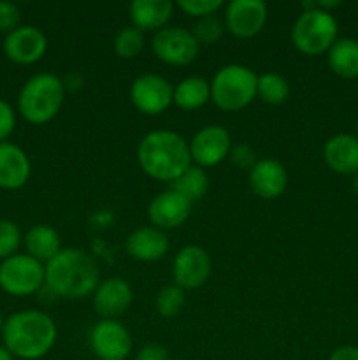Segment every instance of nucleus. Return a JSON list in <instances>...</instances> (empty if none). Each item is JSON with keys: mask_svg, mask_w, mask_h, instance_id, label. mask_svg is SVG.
<instances>
[{"mask_svg": "<svg viewBox=\"0 0 358 360\" xmlns=\"http://www.w3.org/2000/svg\"><path fill=\"white\" fill-rule=\"evenodd\" d=\"M58 338L56 323L48 313L39 309H25L4 320V347L13 357L39 360L53 350Z\"/></svg>", "mask_w": 358, "mask_h": 360, "instance_id": "nucleus-1", "label": "nucleus"}, {"mask_svg": "<svg viewBox=\"0 0 358 360\" xmlns=\"http://www.w3.org/2000/svg\"><path fill=\"white\" fill-rule=\"evenodd\" d=\"M137 162L151 179L172 183L192 165L188 141L174 130H153L140 139Z\"/></svg>", "mask_w": 358, "mask_h": 360, "instance_id": "nucleus-2", "label": "nucleus"}, {"mask_svg": "<svg viewBox=\"0 0 358 360\" xmlns=\"http://www.w3.org/2000/svg\"><path fill=\"white\" fill-rule=\"evenodd\" d=\"M46 285L56 297L83 299L93 295L100 283L95 260L79 248H62L46 264Z\"/></svg>", "mask_w": 358, "mask_h": 360, "instance_id": "nucleus-3", "label": "nucleus"}, {"mask_svg": "<svg viewBox=\"0 0 358 360\" xmlns=\"http://www.w3.org/2000/svg\"><path fill=\"white\" fill-rule=\"evenodd\" d=\"M65 101V86L58 76L41 72L32 76L18 95V111L32 125L51 122Z\"/></svg>", "mask_w": 358, "mask_h": 360, "instance_id": "nucleus-4", "label": "nucleus"}, {"mask_svg": "<svg viewBox=\"0 0 358 360\" xmlns=\"http://www.w3.org/2000/svg\"><path fill=\"white\" fill-rule=\"evenodd\" d=\"M211 84V101L225 112H237L248 108L256 97L258 76L249 67L228 63L216 70Z\"/></svg>", "mask_w": 358, "mask_h": 360, "instance_id": "nucleus-5", "label": "nucleus"}, {"mask_svg": "<svg viewBox=\"0 0 358 360\" xmlns=\"http://www.w3.org/2000/svg\"><path fill=\"white\" fill-rule=\"evenodd\" d=\"M337 21L332 13L319 11H302L291 28V42L295 49L305 56H318L329 51L337 41Z\"/></svg>", "mask_w": 358, "mask_h": 360, "instance_id": "nucleus-6", "label": "nucleus"}, {"mask_svg": "<svg viewBox=\"0 0 358 360\" xmlns=\"http://www.w3.org/2000/svg\"><path fill=\"white\" fill-rule=\"evenodd\" d=\"M44 285V264L27 253H16L0 264V288L13 297L37 294Z\"/></svg>", "mask_w": 358, "mask_h": 360, "instance_id": "nucleus-7", "label": "nucleus"}, {"mask_svg": "<svg viewBox=\"0 0 358 360\" xmlns=\"http://www.w3.org/2000/svg\"><path fill=\"white\" fill-rule=\"evenodd\" d=\"M154 56L172 67H185L199 56L200 44L192 30L181 27H165L151 41Z\"/></svg>", "mask_w": 358, "mask_h": 360, "instance_id": "nucleus-8", "label": "nucleus"}, {"mask_svg": "<svg viewBox=\"0 0 358 360\" xmlns=\"http://www.w3.org/2000/svg\"><path fill=\"white\" fill-rule=\"evenodd\" d=\"M211 257L202 246L188 245L179 250L172 262V280L183 290H197L209 281Z\"/></svg>", "mask_w": 358, "mask_h": 360, "instance_id": "nucleus-9", "label": "nucleus"}, {"mask_svg": "<svg viewBox=\"0 0 358 360\" xmlns=\"http://www.w3.org/2000/svg\"><path fill=\"white\" fill-rule=\"evenodd\" d=\"M174 86L158 74H142L130 86L133 108L146 116H158L172 104Z\"/></svg>", "mask_w": 358, "mask_h": 360, "instance_id": "nucleus-10", "label": "nucleus"}, {"mask_svg": "<svg viewBox=\"0 0 358 360\" xmlns=\"http://www.w3.org/2000/svg\"><path fill=\"white\" fill-rule=\"evenodd\" d=\"M188 146L193 165L202 169L214 167L230 155L232 137L221 125H207L188 141Z\"/></svg>", "mask_w": 358, "mask_h": 360, "instance_id": "nucleus-11", "label": "nucleus"}, {"mask_svg": "<svg viewBox=\"0 0 358 360\" xmlns=\"http://www.w3.org/2000/svg\"><path fill=\"white\" fill-rule=\"evenodd\" d=\"M269 9L262 0H232L225 7V28L237 39H251L263 30Z\"/></svg>", "mask_w": 358, "mask_h": 360, "instance_id": "nucleus-12", "label": "nucleus"}, {"mask_svg": "<svg viewBox=\"0 0 358 360\" xmlns=\"http://www.w3.org/2000/svg\"><path fill=\"white\" fill-rule=\"evenodd\" d=\"M90 348L100 360H126L132 352V336L118 320H100L90 333Z\"/></svg>", "mask_w": 358, "mask_h": 360, "instance_id": "nucleus-13", "label": "nucleus"}, {"mask_svg": "<svg viewBox=\"0 0 358 360\" xmlns=\"http://www.w3.org/2000/svg\"><path fill=\"white\" fill-rule=\"evenodd\" d=\"M48 39L32 25H20L4 39V53L18 65H32L46 55Z\"/></svg>", "mask_w": 358, "mask_h": 360, "instance_id": "nucleus-14", "label": "nucleus"}, {"mask_svg": "<svg viewBox=\"0 0 358 360\" xmlns=\"http://www.w3.org/2000/svg\"><path fill=\"white\" fill-rule=\"evenodd\" d=\"M133 301V290L123 278H107L93 292V309L102 320H118Z\"/></svg>", "mask_w": 358, "mask_h": 360, "instance_id": "nucleus-15", "label": "nucleus"}, {"mask_svg": "<svg viewBox=\"0 0 358 360\" xmlns=\"http://www.w3.org/2000/svg\"><path fill=\"white\" fill-rule=\"evenodd\" d=\"M192 213V202L172 188L157 193L147 206V218L160 231L181 227Z\"/></svg>", "mask_w": 358, "mask_h": 360, "instance_id": "nucleus-16", "label": "nucleus"}, {"mask_svg": "<svg viewBox=\"0 0 358 360\" xmlns=\"http://www.w3.org/2000/svg\"><path fill=\"white\" fill-rule=\"evenodd\" d=\"M288 185V172L281 162L263 158L249 171V186L263 200H274L283 195Z\"/></svg>", "mask_w": 358, "mask_h": 360, "instance_id": "nucleus-17", "label": "nucleus"}, {"mask_svg": "<svg viewBox=\"0 0 358 360\" xmlns=\"http://www.w3.org/2000/svg\"><path fill=\"white\" fill-rule=\"evenodd\" d=\"M168 238L164 231L153 227H139L130 232L125 241V250L133 260L139 262H157L168 252Z\"/></svg>", "mask_w": 358, "mask_h": 360, "instance_id": "nucleus-18", "label": "nucleus"}, {"mask_svg": "<svg viewBox=\"0 0 358 360\" xmlns=\"http://www.w3.org/2000/svg\"><path fill=\"white\" fill-rule=\"evenodd\" d=\"M32 174L28 155L13 143H0V188L20 190Z\"/></svg>", "mask_w": 358, "mask_h": 360, "instance_id": "nucleus-19", "label": "nucleus"}, {"mask_svg": "<svg viewBox=\"0 0 358 360\" xmlns=\"http://www.w3.org/2000/svg\"><path fill=\"white\" fill-rule=\"evenodd\" d=\"M323 158L337 174H358V137L353 134L332 136L323 146Z\"/></svg>", "mask_w": 358, "mask_h": 360, "instance_id": "nucleus-20", "label": "nucleus"}, {"mask_svg": "<svg viewBox=\"0 0 358 360\" xmlns=\"http://www.w3.org/2000/svg\"><path fill=\"white\" fill-rule=\"evenodd\" d=\"M174 13V4L171 0H133L128 7L132 27L144 32H160L167 27Z\"/></svg>", "mask_w": 358, "mask_h": 360, "instance_id": "nucleus-21", "label": "nucleus"}, {"mask_svg": "<svg viewBox=\"0 0 358 360\" xmlns=\"http://www.w3.org/2000/svg\"><path fill=\"white\" fill-rule=\"evenodd\" d=\"M25 248H27V255L34 257L35 260L46 266L49 260L58 255L62 250V243H60V236L55 229L39 224L28 229L25 234Z\"/></svg>", "mask_w": 358, "mask_h": 360, "instance_id": "nucleus-22", "label": "nucleus"}, {"mask_svg": "<svg viewBox=\"0 0 358 360\" xmlns=\"http://www.w3.org/2000/svg\"><path fill=\"white\" fill-rule=\"evenodd\" d=\"M326 62L336 76L344 79L358 77V41L351 37H340L326 51Z\"/></svg>", "mask_w": 358, "mask_h": 360, "instance_id": "nucleus-23", "label": "nucleus"}, {"mask_svg": "<svg viewBox=\"0 0 358 360\" xmlns=\"http://www.w3.org/2000/svg\"><path fill=\"white\" fill-rule=\"evenodd\" d=\"M211 101L209 81L200 76H190L174 86L172 104L183 111H195Z\"/></svg>", "mask_w": 358, "mask_h": 360, "instance_id": "nucleus-24", "label": "nucleus"}, {"mask_svg": "<svg viewBox=\"0 0 358 360\" xmlns=\"http://www.w3.org/2000/svg\"><path fill=\"white\" fill-rule=\"evenodd\" d=\"M171 188L193 204L207 193L209 176L202 167H197V165L192 164L175 181L171 183Z\"/></svg>", "mask_w": 358, "mask_h": 360, "instance_id": "nucleus-25", "label": "nucleus"}, {"mask_svg": "<svg viewBox=\"0 0 358 360\" xmlns=\"http://www.w3.org/2000/svg\"><path fill=\"white\" fill-rule=\"evenodd\" d=\"M256 97H260L265 104L270 105L284 104L290 97V83L281 74H262V76H258V84H256Z\"/></svg>", "mask_w": 358, "mask_h": 360, "instance_id": "nucleus-26", "label": "nucleus"}, {"mask_svg": "<svg viewBox=\"0 0 358 360\" xmlns=\"http://www.w3.org/2000/svg\"><path fill=\"white\" fill-rule=\"evenodd\" d=\"M144 34L135 27H125L116 34L114 37V53L119 58H135L144 48Z\"/></svg>", "mask_w": 358, "mask_h": 360, "instance_id": "nucleus-27", "label": "nucleus"}, {"mask_svg": "<svg viewBox=\"0 0 358 360\" xmlns=\"http://www.w3.org/2000/svg\"><path fill=\"white\" fill-rule=\"evenodd\" d=\"M185 290L174 283L160 288V292L157 294V309L161 316H165V319H172V316L179 315L181 309L185 308Z\"/></svg>", "mask_w": 358, "mask_h": 360, "instance_id": "nucleus-28", "label": "nucleus"}, {"mask_svg": "<svg viewBox=\"0 0 358 360\" xmlns=\"http://www.w3.org/2000/svg\"><path fill=\"white\" fill-rule=\"evenodd\" d=\"M225 30H227V28H225V23L216 16V14L200 18V20H197L195 25L192 27L193 37L197 39V42H199L200 46L216 44Z\"/></svg>", "mask_w": 358, "mask_h": 360, "instance_id": "nucleus-29", "label": "nucleus"}, {"mask_svg": "<svg viewBox=\"0 0 358 360\" xmlns=\"http://www.w3.org/2000/svg\"><path fill=\"white\" fill-rule=\"evenodd\" d=\"M21 245V231L14 221L0 220V260L16 255Z\"/></svg>", "mask_w": 358, "mask_h": 360, "instance_id": "nucleus-30", "label": "nucleus"}, {"mask_svg": "<svg viewBox=\"0 0 358 360\" xmlns=\"http://www.w3.org/2000/svg\"><path fill=\"white\" fill-rule=\"evenodd\" d=\"M178 7L188 16L200 20V18L216 14L223 7V2L221 0H179Z\"/></svg>", "mask_w": 358, "mask_h": 360, "instance_id": "nucleus-31", "label": "nucleus"}, {"mask_svg": "<svg viewBox=\"0 0 358 360\" xmlns=\"http://www.w3.org/2000/svg\"><path fill=\"white\" fill-rule=\"evenodd\" d=\"M21 21V11L16 4L6 2V0H0V32L4 34H11L13 30H16L20 27Z\"/></svg>", "mask_w": 358, "mask_h": 360, "instance_id": "nucleus-32", "label": "nucleus"}, {"mask_svg": "<svg viewBox=\"0 0 358 360\" xmlns=\"http://www.w3.org/2000/svg\"><path fill=\"white\" fill-rule=\"evenodd\" d=\"M228 158H230V162L235 165V167L246 169V171H251V169L255 167L256 162H258L256 160L255 150H253L249 144H244V143L232 146Z\"/></svg>", "mask_w": 358, "mask_h": 360, "instance_id": "nucleus-33", "label": "nucleus"}, {"mask_svg": "<svg viewBox=\"0 0 358 360\" xmlns=\"http://www.w3.org/2000/svg\"><path fill=\"white\" fill-rule=\"evenodd\" d=\"M16 127V111L9 102L0 98V143H6Z\"/></svg>", "mask_w": 358, "mask_h": 360, "instance_id": "nucleus-34", "label": "nucleus"}, {"mask_svg": "<svg viewBox=\"0 0 358 360\" xmlns=\"http://www.w3.org/2000/svg\"><path fill=\"white\" fill-rule=\"evenodd\" d=\"M135 360H171L168 350L160 343H147L139 348Z\"/></svg>", "mask_w": 358, "mask_h": 360, "instance_id": "nucleus-35", "label": "nucleus"}, {"mask_svg": "<svg viewBox=\"0 0 358 360\" xmlns=\"http://www.w3.org/2000/svg\"><path fill=\"white\" fill-rule=\"evenodd\" d=\"M329 360H358V347H353V345L339 347L332 352Z\"/></svg>", "mask_w": 358, "mask_h": 360, "instance_id": "nucleus-36", "label": "nucleus"}, {"mask_svg": "<svg viewBox=\"0 0 358 360\" xmlns=\"http://www.w3.org/2000/svg\"><path fill=\"white\" fill-rule=\"evenodd\" d=\"M340 4H343L340 0H316V7L319 11H325V13H330L332 9L339 7Z\"/></svg>", "mask_w": 358, "mask_h": 360, "instance_id": "nucleus-37", "label": "nucleus"}, {"mask_svg": "<svg viewBox=\"0 0 358 360\" xmlns=\"http://www.w3.org/2000/svg\"><path fill=\"white\" fill-rule=\"evenodd\" d=\"M0 360H14L11 352L6 347H0Z\"/></svg>", "mask_w": 358, "mask_h": 360, "instance_id": "nucleus-38", "label": "nucleus"}, {"mask_svg": "<svg viewBox=\"0 0 358 360\" xmlns=\"http://www.w3.org/2000/svg\"><path fill=\"white\" fill-rule=\"evenodd\" d=\"M353 190H354V193L358 195V174H354V178H353Z\"/></svg>", "mask_w": 358, "mask_h": 360, "instance_id": "nucleus-39", "label": "nucleus"}, {"mask_svg": "<svg viewBox=\"0 0 358 360\" xmlns=\"http://www.w3.org/2000/svg\"><path fill=\"white\" fill-rule=\"evenodd\" d=\"M2 326H4V319H2V313H0V330H2Z\"/></svg>", "mask_w": 358, "mask_h": 360, "instance_id": "nucleus-40", "label": "nucleus"}, {"mask_svg": "<svg viewBox=\"0 0 358 360\" xmlns=\"http://www.w3.org/2000/svg\"><path fill=\"white\" fill-rule=\"evenodd\" d=\"M357 137H358V123H357Z\"/></svg>", "mask_w": 358, "mask_h": 360, "instance_id": "nucleus-41", "label": "nucleus"}, {"mask_svg": "<svg viewBox=\"0 0 358 360\" xmlns=\"http://www.w3.org/2000/svg\"><path fill=\"white\" fill-rule=\"evenodd\" d=\"M357 94H358V83H357Z\"/></svg>", "mask_w": 358, "mask_h": 360, "instance_id": "nucleus-42", "label": "nucleus"}]
</instances>
